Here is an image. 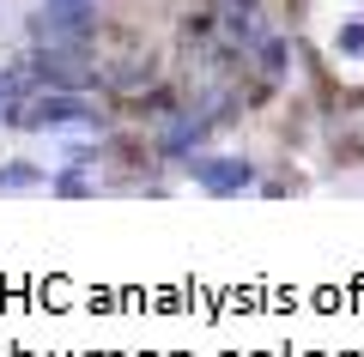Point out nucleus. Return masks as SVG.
<instances>
[{
  "label": "nucleus",
  "instance_id": "2",
  "mask_svg": "<svg viewBox=\"0 0 364 357\" xmlns=\"http://www.w3.org/2000/svg\"><path fill=\"white\" fill-rule=\"evenodd\" d=\"M91 25H97V0H43L31 18V37L37 49H79L91 43Z\"/></svg>",
  "mask_w": 364,
  "mask_h": 357
},
{
  "label": "nucleus",
  "instance_id": "5",
  "mask_svg": "<svg viewBox=\"0 0 364 357\" xmlns=\"http://www.w3.org/2000/svg\"><path fill=\"white\" fill-rule=\"evenodd\" d=\"M195 182L225 200V194L255 188V164H243V158H195Z\"/></svg>",
  "mask_w": 364,
  "mask_h": 357
},
{
  "label": "nucleus",
  "instance_id": "11",
  "mask_svg": "<svg viewBox=\"0 0 364 357\" xmlns=\"http://www.w3.org/2000/svg\"><path fill=\"white\" fill-rule=\"evenodd\" d=\"M6 103H13V85H6V79H0V109H6Z\"/></svg>",
  "mask_w": 364,
  "mask_h": 357
},
{
  "label": "nucleus",
  "instance_id": "3",
  "mask_svg": "<svg viewBox=\"0 0 364 357\" xmlns=\"http://www.w3.org/2000/svg\"><path fill=\"white\" fill-rule=\"evenodd\" d=\"M25 67L37 73V85H61V91H79V85L97 79L85 43H79V49H37V61H25Z\"/></svg>",
  "mask_w": 364,
  "mask_h": 357
},
{
  "label": "nucleus",
  "instance_id": "7",
  "mask_svg": "<svg viewBox=\"0 0 364 357\" xmlns=\"http://www.w3.org/2000/svg\"><path fill=\"white\" fill-rule=\"evenodd\" d=\"M37 182H43V170H37V164H25V158L0 170V194H13V188H37Z\"/></svg>",
  "mask_w": 364,
  "mask_h": 357
},
{
  "label": "nucleus",
  "instance_id": "10",
  "mask_svg": "<svg viewBox=\"0 0 364 357\" xmlns=\"http://www.w3.org/2000/svg\"><path fill=\"white\" fill-rule=\"evenodd\" d=\"M340 55H364V25H346V31H340Z\"/></svg>",
  "mask_w": 364,
  "mask_h": 357
},
{
  "label": "nucleus",
  "instance_id": "6",
  "mask_svg": "<svg viewBox=\"0 0 364 357\" xmlns=\"http://www.w3.org/2000/svg\"><path fill=\"white\" fill-rule=\"evenodd\" d=\"M207 128H213V115H200V109L170 115L164 133H158V152H164V158H195V152H200V140H207Z\"/></svg>",
  "mask_w": 364,
  "mask_h": 357
},
{
  "label": "nucleus",
  "instance_id": "1",
  "mask_svg": "<svg viewBox=\"0 0 364 357\" xmlns=\"http://www.w3.org/2000/svg\"><path fill=\"white\" fill-rule=\"evenodd\" d=\"M6 121H13L18 133H37V128H67V121H97V109H91L79 91L43 85V91H31V97L6 103Z\"/></svg>",
  "mask_w": 364,
  "mask_h": 357
},
{
  "label": "nucleus",
  "instance_id": "8",
  "mask_svg": "<svg viewBox=\"0 0 364 357\" xmlns=\"http://www.w3.org/2000/svg\"><path fill=\"white\" fill-rule=\"evenodd\" d=\"M261 73H267V79L286 73V43H261Z\"/></svg>",
  "mask_w": 364,
  "mask_h": 357
},
{
  "label": "nucleus",
  "instance_id": "4",
  "mask_svg": "<svg viewBox=\"0 0 364 357\" xmlns=\"http://www.w3.org/2000/svg\"><path fill=\"white\" fill-rule=\"evenodd\" d=\"M219 43L225 49H261L267 43L261 0H219Z\"/></svg>",
  "mask_w": 364,
  "mask_h": 357
},
{
  "label": "nucleus",
  "instance_id": "9",
  "mask_svg": "<svg viewBox=\"0 0 364 357\" xmlns=\"http://www.w3.org/2000/svg\"><path fill=\"white\" fill-rule=\"evenodd\" d=\"M85 188H91V182L79 176V170H61V176H55V194H85Z\"/></svg>",
  "mask_w": 364,
  "mask_h": 357
}]
</instances>
